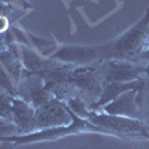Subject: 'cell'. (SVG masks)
<instances>
[{"instance_id":"7","label":"cell","mask_w":149,"mask_h":149,"mask_svg":"<svg viewBox=\"0 0 149 149\" xmlns=\"http://www.w3.org/2000/svg\"><path fill=\"white\" fill-rule=\"evenodd\" d=\"M36 130L67 125L72 122V115L67 104L61 100L52 98L48 103L36 107Z\"/></svg>"},{"instance_id":"1","label":"cell","mask_w":149,"mask_h":149,"mask_svg":"<svg viewBox=\"0 0 149 149\" xmlns=\"http://www.w3.org/2000/svg\"><path fill=\"white\" fill-rule=\"evenodd\" d=\"M149 42V8H146L145 15L133 26L119 34L116 39L107 43L98 45L100 61L106 60H124L139 63V55L143 52Z\"/></svg>"},{"instance_id":"15","label":"cell","mask_w":149,"mask_h":149,"mask_svg":"<svg viewBox=\"0 0 149 149\" xmlns=\"http://www.w3.org/2000/svg\"><path fill=\"white\" fill-rule=\"evenodd\" d=\"M143 61H146V63H149V42H148V45L145 46V49H143V52L139 55V63H143Z\"/></svg>"},{"instance_id":"16","label":"cell","mask_w":149,"mask_h":149,"mask_svg":"<svg viewBox=\"0 0 149 149\" xmlns=\"http://www.w3.org/2000/svg\"><path fill=\"white\" fill-rule=\"evenodd\" d=\"M146 78L149 79V63H148V66H146Z\"/></svg>"},{"instance_id":"4","label":"cell","mask_w":149,"mask_h":149,"mask_svg":"<svg viewBox=\"0 0 149 149\" xmlns=\"http://www.w3.org/2000/svg\"><path fill=\"white\" fill-rule=\"evenodd\" d=\"M69 82L76 86L81 94L90 95L93 98V103H95L97 98L102 94L103 84H104L102 69H100V61H98V66H93V64L73 66L69 74Z\"/></svg>"},{"instance_id":"10","label":"cell","mask_w":149,"mask_h":149,"mask_svg":"<svg viewBox=\"0 0 149 149\" xmlns=\"http://www.w3.org/2000/svg\"><path fill=\"white\" fill-rule=\"evenodd\" d=\"M19 58H21L24 70L30 72V73H37V74L63 64L60 61L42 57L36 49H33L31 46H27V45H19Z\"/></svg>"},{"instance_id":"8","label":"cell","mask_w":149,"mask_h":149,"mask_svg":"<svg viewBox=\"0 0 149 149\" xmlns=\"http://www.w3.org/2000/svg\"><path fill=\"white\" fill-rule=\"evenodd\" d=\"M148 91L149 90V79L146 76L137 79V81H131V82H104L103 84V90L100 97L97 98V102L90 106L91 110L94 112H100L103 106L110 103L112 100L118 98L121 94L127 93V91Z\"/></svg>"},{"instance_id":"13","label":"cell","mask_w":149,"mask_h":149,"mask_svg":"<svg viewBox=\"0 0 149 149\" xmlns=\"http://www.w3.org/2000/svg\"><path fill=\"white\" fill-rule=\"evenodd\" d=\"M64 103L67 104V107L73 112L74 115H78V116H81V118L88 119V115H90L91 109H90L88 104H86V102L84 100L82 94H76V95L70 97L69 100L64 102Z\"/></svg>"},{"instance_id":"9","label":"cell","mask_w":149,"mask_h":149,"mask_svg":"<svg viewBox=\"0 0 149 149\" xmlns=\"http://www.w3.org/2000/svg\"><path fill=\"white\" fill-rule=\"evenodd\" d=\"M100 112L107 113V115H113V116L143 119L142 104L137 102V91H134V90L121 94L118 98H115V100H112L106 106H103Z\"/></svg>"},{"instance_id":"5","label":"cell","mask_w":149,"mask_h":149,"mask_svg":"<svg viewBox=\"0 0 149 149\" xmlns=\"http://www.w3.org/2000/svg\"><path fill=\"white\" fill-rule=\"evenodd\" d=\"M148 66V64H146ZM146 66L124 60L100 61L104 82H131L146 76Z\"/></svg>"},{"instance_id":"14","label":"cell","mask_w":149,"mask_h":149,"mask_svg":"<svg viewBox=\"0 0 149 149\" xmlns=\"http://www.w3.org/2000/svg\"><path fill=\"white\" fill-rule=\"evenodd\" d=\"M19 130L17 127V124L14 121L3 119L0 118V137L2 136H10V134H18Z\"/></svg>"},{"instance_id":"6","label":"cell","mask_w":149,"mask_h":149,"mask_svg":"<svg viewBox=\"0 0 149 149\" xmlns=\"http://www.w3.org/2000/svg\"><path fill=\"white\" fill-rule=\"evenodd\" d=\"M49 58L70 66H90L100 61V51L98 45H60Z\"/></svg>"},{"instance_id":"3","label":"cell","mask_w":149,"mask_h":149,"mask_svg":"<svg viewBox=\"0 0 149 149\" xmlns=\"http://www.w3.org/2000/svg\"><path fill=\"white\" fill-rule=\"evenodd\" d=\"M88 121L95 125L110 131L116 137L122 139H134V140H149V125L143 119H134L125 116H113L103 112L91 110Z\"/></svg>"},{"instance_id":"11","label":"cell","mask_w":149,"mask_h":149,"mask_svg":"<svg viewBox=\"0 0 149 149\" xmlns=\"http://www.w3.org/2000/svg\"><path fill=\"white\" fill-rule=\"evenodd\" d=\"M36 109L19 97L14 98L12 103V121L17 124L19 133H30L36 130Z\"/></svg>"},{"instance_id":"2","label":"cell","mask_w":149,"mask_h":149,"mask_svg":"<svg viewBox=\"0 0 149 149\" xmlns=\"http://www.w3.org/2000/svg\"><path fill=\"white\" fill-rule=\"evenodd\" d=\"M70 115H72V122L67 124V125L40 128V130L30 131V133H18V134H10V136H2L0 142H9V143L17 146V145H27V143H36V142H52V140L55 142V140L66 137V136L85 134V133H98V134L113 136L110 131L95 125L91 121L74 115L72 110H70Z\"/></svg>"},{"instance_id":"12","label":"cell","mask_w":149,"mask_h":149,"mask_svg":"<svg viewBox=\"0 0 149 149\" xmlns=\"http://www.w3.org/2000/svg\"><path fill=\"white\" fill-rule=\"evenodd\" d=\"M27 37L30 40V46L33 49H36L42 57H46V58L51 57L60 46L54 39H45V37H40V36H37L34 33L27 31Z\"/></svg>"}]
</instances>
